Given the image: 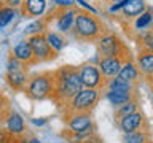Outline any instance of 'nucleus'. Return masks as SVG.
Listing matches in <instances>:
<instances>
[{"label":"nucleus","instance_id":"1","mask_svg":"<svg viewBox=\"0 0 153 143\" xmlns=\"http://www.w3.org/2000/svg\"><path fill=\"white\" fill-rule=\"evenodd\" d=\"M54 75V92L51 99L56 107L62 108L78 91L83 88L75 65H62L53 70Z\"/></svg>","mask_w":153,"mask_h":143},{"label":"nucleus","instance_id":"2","mask_svg":"<svg viewBox=\"0 0 153 143\" xmlns=\"http://www.w3.org/2000/svg\"><path fill=\"white\" fill-rule=\"evenodd\" d=\"M107 30H110V29L97 14L89 13L78 7L74 19V27L70 32L75 40L83 43H96Z\"/></svg>","mask_w":153,"mask_h":143},{"label":"nucleus","instance_id":"3","mask_svg":"<svg viewBox=\"0 0 153 143\" xmlns=\"http://www.w3.org/2000/svg\"><path fill=\"white\" fill-rule=\"evenodd\" d=\"M22 92L26 94L27 99L33 100V102L50 100L53 92H54V75H53V70L30 73Z\"/></svg>","mask_w":153,"mask_h":143},{"label":"nucleus","instance_id":"4","mask_svg":"<svg viewBox=\"0 0 153 143\" xmlns=\"http://www.w3.org/2000/svg\"><path fill=\"white\" fill-rule=\"evenodd\" d=\"M100 97H102L100 91L81 88L61 110L62 113H93V110L97 107Z\"/></svg>","mask_w":153,"mask_h":143},{"label":"nucleus","instance_id":"5","mask_svg":"<svg viewBox=\"0 0 153 143\" xmlns=\"http://www.w3.org/2000/svg\"><path fill=\"white\" fill-rule=\"evenodd\" d=\"M78 7H56L54 10H50L46 16H43L46 19V24H48V29L51 26L57 33L61 35H65V33H70L72 32V27H74V19H75V13Z\"/></svg>","mask_w":153,"mask_h":143},{"label":"nucleus","instance_id":"6","mask_svg":"<svg viewBox=\"0 0 153 143\" xmlns=\"http://www.w3.org/2000/svg\"><path fill=\"white\" fill-rule=\"evenodd\" d=\"M96 45H97V56L99 57L131 56V51H129L128 45L113 30H107L96 41Z\"/></svg>","mask_w":153,"mask_h":143},{"label":"nucleus","instance_id":"7","mask_svg":"<svg viewBox=\"0 0 153 143\" xmlns=\"http://www.w3.org/2000/svg\"><path fill=\"white\" fill-rule=\"evenodd\" d=\"M29 67L21 64L19 60H16L14 57L8 56V60H7V70H5V81L7 84L11 88L14 92H22L24 88L27 84V80H29Z\"/></svg>","mask_w":153,"mask_h":143},{"label":"nucleus","instance_id":"8","mask_svg":"<svg viewBox=\"0 0 153 143\" xmlns=\"http://www.w3.org/2000/svg\"><path fill=\"white\" fill-rule=\"evenodd\" d=\"M62 121H64L69 133L96 132V124L91 113H62Z\"/></svg>","mask_w":153,"mask_h":143},{"label":"nucleus","instance_id":"9","mask_svg":"<svg viewBox=\"0 0 153 143\" xmlns=\"http://www.w3.org/2000/svg\"><path fill=\"white\" fill-rule=\"evenodd\" d=\"M26 40L29 43V46H30L33 59H35L37 64H46V62H51V60L57 59V56H59V52H56L50 45H48V41H46V38L43 33L27 37Z\"/></svg>","mask_w":153,"mask_h":143},{"label":"nucleus","instance_id":"10","mask_svg":"<svg viewBox=\"0 0 153 143\" xmlns=\"http://www.w3.org/2000/svg\"><path fill=\"white\" fill-rule=\"evenodd\" d=\"M76 72H78V76H80L83 88L97 89V91L104 89L105 80L102 78V75H100L96 64H93V62H83V64L76 65Z\"/></svg>","mask_w":153,"mask_h":143},{"label":"nucleus","instance_id":"11","mask_svg":"<svg viewBox=\"0 0 153 143\" xmlns=\"http://www.w3.org/2000/svg\"><path fill=\"white\" fill-rule=\"evenodd\" d=\"M117 126L123 133L136 132V130H150V121H148V118L140 108L131 114H126V116L117 119Z\"/></svg>","mask_w":153,"mask_h":143},{"label":"nucleus","instance_id":"12","mask_svg":"<svg viewBox=\"0 0 153 143\" xmlns=\"http://www.w3.org/2000/svg\"><path fill=\"white\" fill-rule=\"evenodd\" d=\"M147 7H148V3L145 0H124V5L121 7V10L112 18L118 24H121L123 27H126L134 18H137L139 14H142L145 11Z\"/></svg>","mask_w":153,"mask_h":143},{"label":"nucleus","instance_id":"13","mask_svg":"<svg viewBox=\"0 0 153 143\" xmlns=\"http://www.w3.org/2000/svg\"><path fill=\"white\" fill-rule=\"evenodd\" d=\"M126 59H132V54L131 56H113V57H99L97 60V69L102 75V78L107 81L110 78H115L118 75L120 69H121L123 62Z\"/></svg>","mask_w":153,"mask_h":143},{"label":"nucleus","instance_id":"14","mask_svg":"<svg viewBox=\"0 0 153 143\" xmlns=\"http://www.w3.org/2000/svg\"><path fill=\"white\" fill-rule=\"evenodd\" d=\"M46 10H48L46 0H22L18 11L26 19H38L45 16Z\"/></svg>","mask_w":153,"mask_h":143},{"label":"nucleus","instance_id":"15","mask_svg":"<svg viewBox=\"0 0 153 143\" xmlns=\"http://www.w3.org/2000/svg\"><path fill=\"white\" fill-rule=\"evenodd\" d=\"M134 62H136L140 76L150 84L153 76V51H139Z\"/></svg>","mask_w":153,"mask_h":143},{"label":"nucleus","instance_id":"16","mask_svg":"<svg viewBox=\"0 0 153 143\" xmlns=\"http://www.w3.org/2000/svg\"><path fill=\"white\" fill-rule=\"evenodd\" d=\"M3 127L7 129V130L11 133L13 137H18V135H24L26 133V121H24V118L19 114L16 110L11 108V111L7 114V118H5L3 121Z\"/></svg>","mask_w":153,"mask_h":143},{"label":"nucleus","instance_id":"17","mask_svg":"<svg viewBox=\"0 0 153 143\" xmlns=\"http://www.w3.org/2000/svg\"><path fill=\"white\" fill-rule=\"evenodd\" d=\"M10 56L14 57L16 60H19L21 64L27 65V67H33L37 65L35 59H33V54H32V49L30 46H29L27 40H22V41H18L16 45L11 48V52H10Z\"/></svg>","mask_w":153,"mask_h":143},{"label":"nucleus","instance_id":"18","mask_svg":"<svg viewBox=\"0 0 153 143\" xmlns=\"http://www.w3.org/2000/svg\"><path fill=\"white\" fill-rule=\"evenodd\" d=\"M117 78L126 81V83H131V84H134V86L139 88L142 76H140V73H139V70H137V65H136V62H134V57L132 59H126L123 62L121 69H120L118 75H117Z\"/></svg>","mask_w":153,"mask_h":143},{"label":"nucleus","instance_id":"19","mask_svg":"<svg viewBox=\"0 0 153 143\" xmlns=\"http://www.w3.org/2000/svg\"><path fill=\"white\" fill-rule=\"evenodd\" d=\"M132 30L129 32V37L134 38V35H137V33L140 32H145L148 29H152V24H153V11H152V7L148 5L145 8V11L142 14H139L137 18H134L132 21Z\"/></svg>","mask_w":153,"mask_h":143},{"label":"nucleus","instance_id":"20","mask_svg":"<svg viewBox=\"0 0 153 143\" xmlns=\"http://www.w3.org/2000/svg\"><path fill=\"white\" fill-rule=\"evenodd\" d=\"M100 92H102V97L107 100L113 108H117V107L129 102V100H132V99H139L137 92H120V91H100Z\"/></svg>","mask_w":153,"mask_h":143},{"label":"nucleus","instance_id":"21","mask_svg":"<svg viewBox=\"0 0 153 143\" xmlns=\"http://www.w3.org/2000/svg\"><path fill=\"white\" fill-rule=\"evenodd\" d=\"M102 91H120V92H137V86H134L131 83L120 80V78H110L105 81V86Z\"/></svg>","mask_w":153,"mask_h":143},{"label":"nucleus","instance_id":"22","mask_svg":"<svg viewBox=\"0 0 153 143\" xmlns=\"http://www.w3.org/2000/svg\"><path fill=\"white\" fill-rule=\"evenodd\" d=\"M43 35H45L46 41H48V45H50L56 52H61V51L67 46V40H65V38L62 37L61 33H57V32H54V30H51V29H46V30L43 32Z\"/></svg>","mask_w":153,"mask_h":143},{"label":"nucleus","instance_id":"23","mask_svg":"<svg viewBox=\"0 0 153 143\" xmlns=\"http://www.w3.org/2000/svg\"><path fill=\"white\" fill-rule=\"evenodd\" d=\"M65 138H69L70 143H104L102 138L97 135V132H89V133H62Z\"/></svg>","mask_w":153,"mask_h":143},{"label":"nucleus","instance_id":"24","mask_svg":"<svg viewBox=\"0 0 153 143\" xmlns=\"http://www.w3.org/2000/svg\"><path fill=\"white\" fill-rule=\"evenodd\" d=\"M132 40L136 41L139 51H153V30L152 29L134 35Z\"/></svg>","mask_w":153,"mask_h":143},{"label":"nucleus","instance_id":"25","mask_svg":"<svg viewBox=\"0 0 153 143\" xmlns=\"http://www.w3.org/2000/svg\"><path fill=\"white\" fill-rule=\"evenodd\" d=\"M121 143H152V132L150 130H136L123 133Z\"/></svg>","mask_w":153,"mask_h":143},{"label":"nucleus","instance_id":"26","mask_svg":"<svg viewBox=\"0 0 153 143\" xmlns=\"http://www.w3.org/2000/svg\"><path fill=\"white\" fill-rule=\"evenodd\" d=\"M140 108V103H139V99H132V100H129V102L126 103H123V105H120V107L115 108V121L120 118H123V116H126V114H131L134 111H137V110Z\"/></svg>","mask_w":153,"mask_h":143},{"label":"nucleus","instance_id":"27","mask_svg":"<svg viewBox=\"0 0 153 143\" xmlns=\"http://www.w3.org/2000/svg\"><path fill=\"white\" fill-rule=\"evenodd\" d=\"M46 29H48L46 19L42 16V18L35 19L33 22H30L26 29H24V35H26V38L27 37H32V35H38V33H43Z\"/></svg>","mask_w":153,"mask_h":143},{"label":"nucleus","instance_id":"28","mask_svg":"<svg viewBox=\"0 0 153 143\" xmlns=\"http://www.w3.org/2000/svg\"><path fill=\"white\" fill-rule=\"evenodd\" d=\"M18 13H19L18 10L10 8V7H7V5L0 8V29H5L7 26H10V22L16 18Z\"/></svg>","mask_w":153,"mask_h":143},{"label":"nucleus","instance_id":"29","mask_svg":"<svg viewBox=\"0 0 153 143\" xmlns=\"http://www.w3.org/2000/svg\"><path fill=\"white\" fill-rule=\"evenodd\" d=\"M11 111V103H10V99L5 95L2 91H0V126L3 124L7 114Z\"/></svg>","mask_w":153,"mask_h":143},{"label":"nucleus","instance_id":"30","mask_svg":"<svg viewBox=\"0 0 153 143\" xmlns=\"http://www.w3.org/2000/svg\"><path fill=\"white\" fill-rule=\"evenodd\" d=\"M13 135L5 127H0V143H11Z\"/></svg>","mask_w":153,"mask_h":143},{"label":"nucleus","instance_id":"31","mask_svg":"<svg viewBox=\"0 0 153 143\" xmlns=\"http://www.w3.org/2000/svg\"><path fill=\"white\" fill-rule=\"evenodd\" d=\"M74 2L76 5H80L81 10H86V11H89V13H96V14H97V10H96L93 5H89L88 2H85V0H74Z\"/></svg>","mask_w":153,"mask_h":143},{"label":"nucleus","instance_id":"32","mask_svg":"<svg viewBox=\"0 0 153 143\" xmlns=\"http://www.w3.org/2000/svg\"><path fill=\"white\" fill-rule=\"evenodd\" d=\"M3 3L7 5V7H10V8H14V10H18L19 7H21L22 0H3Z\"/></svg>","mask_w":153,"mask_h":143},{"label":"nucleus","instance_id":"33","mask_svg":"<svg viewBox=\"0 0 153 143\" xmlns=\"http://www.w3.org/2000/svg\"><path fill=\"white\" fill-rule=\"evenodd\" d=\"M56 7H74V0H54Z\"/></svg>","mask_w":153,"mask_h":143},{"label":"nucleus","instance_id":"34","mask_svg":"<svg viewBox=\"0 0 153 143\" xmlns=\"http://www.w3.org/2000/svg\"><path fill=\"white\" fill-rule=\"evenodd\" d=\"M11 143H29V137H26V133H24V135H18V137H13Z\"/></svg>","mask_w":153,"mask_h":143},{"label":"nucleus","instance_id":"35","mask_svg":"<svg viewBox=\"0 0 153 143\" xmlns=\"http://www.w3.org/2000/svg\"><path fill=\"white\" fill-rule=\"evenodd\" d=\"M32 122L33 124H35V126H38V127H42V126H45V124H46V118H33L32 119Z\"/></svg>","mask_w":153,"mask_h":143},{"label":"nucleus","instance_id":"36","mask_svg":"<svg viewBox=\"0 0 153 143\" xmlns=\"http://www.w3.org/2000/svg\"><path fill=\"white\" fill-rule=\"evenodd\" d=\"M29 143H42V142L38 140V137H35V135H32V137H29Z\"/></svg>","mask_w":153,"mask_h":143},{"label":"nucleus","instance_id":"37","mask_svg":"<svg viewBox=\"0 0 153 143\" xmlns=\"http://www.w3.org/2000/svg\"><path fill=\"white\" fill-rule=\"evenodd\" d=\"M117 2H120V0H102V5H110V3H117Z\"/></svg>","mask_w":153,"mask_h":143}]
</instances>
